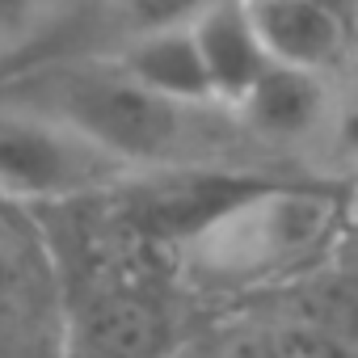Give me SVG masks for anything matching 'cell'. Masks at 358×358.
I'll return each instance as SVG.
<instances>
[{
    "label": "cell",
    "instance_id": "8",
    "mask_svg": "<svg viewBox=\"0 0 358 358\" xmlns=\"http://www.w3.org/2000/svg\"><path fill=\"white\" fill-rule=\"evenodd\" d=\"M190 30L199 38V55L215 93V106L232 114L245 93L257 85V76L270 68V55L257 43V30L241 0H211L207 9L190 17Z\"/></svg>",
    "mask_w": 358,
    "mask_h": 358
},
{
    "label": "cell",
    "instance_id": "12",
    "mask_svg": "<svg viewBox=\"0 0 358 358\" xmlns=\"http://www.w3.org/2000/svg\"><path fill=\"white\" fill-rule=\"evenodd\" d=\"M9 55H13V47H9V43H5V38H0V64H5V59H9Z\"/></svg>",
    "mask_w": 358,
    "mask_h": 358
},
{
    "label": "cell",
    "instance_id": "5",
    "mask_svg": "<svg viewBox=\"0 0 358 358\" xmlns=\"http://www.w3.org/2000/svg\"><path fill=\"white\" fill-rule=\"evenodd\" d=\"M232 118L257 143H308L337 118V93L324 72L270 64Z\"/></svg>",
    "mask_w": 358,
    "mask_h": 358
},
{
    "label": "cell",
    "instance_id": "3",
    "mask_svg": "<svg viewBox=\"0 0 358 358\" xmlns=\"http://www.w3.org/2000/svg\"><path fill=\"white\" fill-rule=\"evenodd\" d=\"M139 169L76 131L72 122L0 97V199L13 207L30 203H72L127 182Z\"/></svg>",
    "mask_w": 358,
    "mask_h": 358
},
{
    "label": "cell",
    "instance_id": "11",
    "mask_svg": "<svg viewBox=\"0 0 358 358\" xmlns=\"http://www.w3.org/2000/svg\"><path fill=\"white\" fill-rule=\"evenodd\" d=\"M337 118H341L350 143H358V55L350 59L345 85H341V93H337Z\"/></svg>",
    "mask_w": 358,
    "mask_h": 358
},
{
    "label": "cell",
    "instance_id": "1",
    "mask_svg": "<svg viewBox=\"0 0 358 358\" xmlns=\"http://www.w3.org/2000/svg\"><path fill=\"white\" fill-rule=\"evenodd\" d=\"M0 97L38 106L72 122L76 131L135 164L143 177L207 169L232 148L236 135H245L224 110H186L148 93L110 55L47 64L22 80L0 85Z\"/></svg>",
    "mask_w": 358,
    "mask_h": 358
},
{
    "label": "cell",
    "instance_id": "7",
    "mask_svg": "<svg viewBox=\"0 0 358 358\" xmlns=\"http://www.w3.org/2000/svg\"><path fill=\"white\" fill-rule=\"evenodd\" d=\"M110 59L135 85H143L148 93H156V97H164L173 106H186V110H220L190 22L127 34V38H118V47L110 51Z\"/></svg>",
    "mask_w": 358,
    "mask_h": 358
},
{
    "label": "cell",
    "instance_id": "10",
    "mask_svg": "<svg viewBox=\"0 0 358 358\" xmlns=\"http://www.w3.org/2000/svg\"><path fill=\"white\" fill-rule=\"evenodd\" d=\"M64 0H0V38L9 47L26 43L34 30H43Z\"/></svg>",
    "mask_w": 358,
    "mask_h": 358
},
{
    "label": "cell",
    "instance_id": "2",
    "mask_svg": "<svg viewBox=\"0 0 358 358\" xmlns=\"http://www.w3.org/2000/svg\"><path fill=\"white\" fill-rule=\"evenodd\" d=\"M345 199L316 182H262L177 232L173 257L199 291H249L291 278L337 241Z\"/></svg>",
    "mask_w": 358,
    "mask_h": 358
},
{
    "label": "cell",
    "instance_id": "4",
    "mask_svg": "<svg viewBox=\"0 0 358 358\" xmlns=\"http://www.w3.org/2000/svg\"><path fill=\"white\" fill-rule=\"evenodd\" d=\"M59 274L38 232L0 199V358H43L59 345Z\"/></svg>",
    "mask_w": 358,
    "mask_h": 358
},
{
    "label": "cell",
    "instance_id": "6",
    "mask_svg": "<svg viewBox=\"0 0 358 358\" xmlns=\"http://www.w3.org/2000/svg\"><path fill=\"white\" fill-rule=\"evenodd\" d=\"M270 64L333 72L350 59V26L333 0H241Z\"/></svg>",
    "mask_w": 358,
    "mask_h": 358
},
{
    "label": "cell",
    "instance_id": "9",
    "mask_svg": "<svg viewBox=\"0 0 358 358\" xmlns=\"http://www.w3.org/2000/svg\"><path fill=\"white\" fill-rule=\"evenodd\" d=\"M207 5L211 0H114V13H118L122 38H127V34L156 30V26H182Z\"/></svg>",
    "mask_w": 358,
    "mask_h": 358
}]
</instances>
